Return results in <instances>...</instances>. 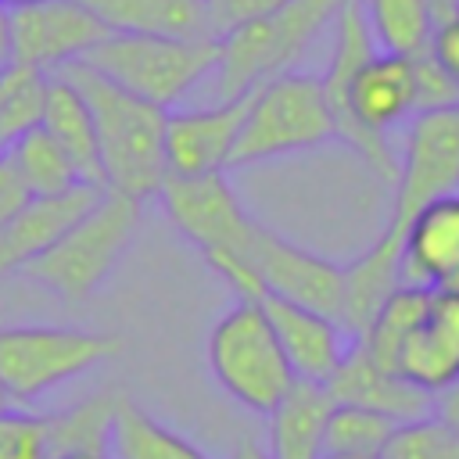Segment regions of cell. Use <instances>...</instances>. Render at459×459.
Listing matches in <instances>:
<instances>
[{
  "label": "cell",
  "instance_id": "obj_1",
  "mask_svg": "<svg viewBox=\"0 0 459 459\" xmlns=\"http://www.w3.org/2000/svg\"><path fill=\"white\" fill-rule=\"evenodd\" d=\"M61 75L86 97L97 126L104 179L111 190H122L129 197H158L169 161H165V122L169 111L115 86L100 72H93L82 61H72L61 68Z\"/></svg>",
  "mask_w": 459,
  "mask_h": 459
},
{
  "label": "cell",
  "instance_id": "obj_2",
  "mask_svg": "<svg viewBox=\"0 0 459 459\" xmlns=\"http://www.w3.org/2000/svg\"><path fill=\"white\" fill-rule=\"evenodd\" d=\"M341 7L344 0H287L283 7L219 36V100H233L283 72H294V65L312 50V43L326 29H333Z\"/></svg>",
  "mask_w": 459,
  "mask_h": 459
},
{
  "label": "cell",
  "instance_id": "obj_3",
  "mask_svg": "<svg viewBox=\"0 0 459 459\" xmlns=\"http://www.w3.org/2000/svg\"><path fill=\"white\" fill-rule=\"evenodd\" d=\"M82 65H90L115 86L169 111V104L183 100L204 75L215 72L219 39L108 32L82 57Z\"/></svg>",
  "mask_w": 459,
  "mask_h": 459
},
{
  "label": "cell",
  "instance_id": "obj_4",
  "mask_svg": "<svg viewBox=\"0 0 459 459\" xmlns=\"http://www.w3.org/2000/svg\"><path fill=\"white\" fill-rule=\"evenodd\" d=\"M208 369L215 384L247 412L269 416L294 387V369L269 326L262 301H240L222 312L208 333Z\"/></svg>",
  "mask_w": 459,
  "mask_h": 459
},
{
  "label": "cell",
  "instance_id": "obj_5",
  "mask_svg": "<svg viewBox=\"0 0 459 459\" xmlns=\"http://www.w3.org/2000/svg\"><path fill=\"white\" fill-rule=\"evenodd\" d=\"M136 226H140V197L108 186L100 201L47 255H39L22 273H29L47 290L68 301H82L111 276V269L133 244Z\"/></svg>",
  "mask_w": 459,
  "mask_h": 459
},
{
  "label": "cell",
  "instance_id": "obj_6",
  "mask_svg": "<svg viewBox=\"0 0 459 459\" xmlns=\"http://www.w3.org/2000/svg\"><path fill=\"white\" fill-rule=\"evenodd\" d=\"M333 136L337 129L323 93V79L294 68L251 90V104H247L230 169L308 151Z\"/></svg>",
  "mask_w": 459,
  "mask_h": 459
},
{
  "label": "cell",
  "instance_id": "obj_7",
  "mask_svg": "<svg viewBox=\"0 0 459 459\" xmlns=\"http://www.w3.org/2000/svg\"><path fill=\"white\" fill-rule=\"evenodd\" d=\"M122 341L79 326H0V391L7 402H36L118 355Z\"/></svg>",
  "mask_w": 459,
  "mask_h": 459
},
{
  "label": "cell",
  "instance_id": "obj_8",
  "mask_svg": "<svg viewBox=\"0 0 459 459\" xmlns=\"http://www.w3.org/2000/svg\"><path fill=\"white\" fill-rule=\"evenodd\" d=\"M455 190H459V104L412 115L398 154L394 204L384 233L402 240L405 226L423 204Z\"/></svg>",
  "mask_w": 459,
  "mask_h": 459
},
{
  "label": "cell",
  "instance_id": "obj_9",
  "mask_svg": "<svg viewBox=\"0 0 459 459\" xmlns=\"http://www.w3.org/2000/svg\"><path fill=\"white\" fill-rule=\"evenodd\" d=\"M165 215L172 226L201 251H244L251 255V240L258 222L244 212L237 190L230 186L226 172H208V176H165L158 190Z\"/></svg>",
  "mask_w": 459,
  "mask_h": 459
},
{
  "label": "cell",
  "instance_id": "obj_10",
  "mask_svg": "<svg viewBox=\"0 0 459 459\" xmlns=\"http://www.w3.org/2000/svg\"><path fill=\"white\" fill-rule=\"evenodd\" d=\"M7 11L14 61L47 75L61 72L72 61H82L108 36V25L79 0H39Z\"/></svg>",
  "mask_w": 459,
  "mask_h": 459
},
{
  "label": "cell",
  "instance_id": "obj_11",
  "mask_svg": "<svg viewBox=\"0 0 459 459\" xmlns=\"http://www.w3.org/2000/svg\"><path fill=\"white\" fill-rule=\"evenodd\" d=\"M251 258L255 269L262 276L265 294L287 298L294 305L316 308L323 316H333L341 323L344 312V265L305 251L290 240H283L280 233L258 226L255 240H251ZM344 326V323H341Z\"/></svg>",
  "mask_w": 459,
  "mask_h": 459
},
{
  "label": "cell",
  "instance_id": "obj_12",
  "mask_svg": "<svg viewBox=\"0 0 459 459\" xmlns=\"http://www.w3.org/2000/svg\"><path fill=\"white\" fill-rule=\"evenodd\" d=\"M251 93L233 100H219L212 108L194 111H169L165 122V161L169 176H208L226 172L237 136L244 129Z\"/></svg>",
  "mask_w": 459,
  "mask_h": 459
},
{
  "label": "cell",
  "instance_id": "obj_13",
  "mask_svg": "<svg viewBox=\"0 0 459 459\" xmlns=\"http://www.w3.org/2000/svg\"><path fill=\"white\" fill-rule=\"evenodd\" d=\"M262 308L269 316V326H273L290 369H294V380L330 384V377L337 373V366L351 351L355 337L333 316H323L316 308L294 305V301L276 298V294H265Z\"/></svg>",
  "mask_w": 459,
  "mask_h": 459
},
{
  "label": "cell",
  "instance_id": "obj_14",
  "mask_svg": "<svg viewBox=\"0 0 459 459\" xmlns=\"http://www.w3.org/2000/svg\"><path fill=\"white\" fill-rule=\"evenodd\" d=\"M108 186L75 183L61 194L29 197V204L0 230V276L18 273L32 265L39 255H47L104 194Z\"/></svg>",
  "mask_w": 459,
  "mask_h": 459
},
{
  "label": "cell",
  "instance_id": "obj_15",
  "mask_svg": "<svg viewBox=\"0 0 459 459\" xmlns=\"http://www.w3.org/2000/svg\"><path fill=\"white\" fill-rule=\"evenodd\" d=\"M402 283L459 290V190L423 204L402 237Z\"/></svg>",
  "mask_w": 459,
  "mask_h": 459
},
{
  "label": "cell",
  "instance_id": "obj_16",
  "mask_svg": "<svg viewBox=\"0 0 459 459\" xmlns=\"http://www.w3.org/2000/svg\"><path fill=\"white\" fill-rule=\"evenodd\" d=\"M330 398L341 405H359V409H373L394 423H409V420H423L434 412V394L416 387L412 380H405L394 369H384L380 362H373L366 355V348L355 341L351 351L344 355V362L337 366V373L326 384Z\"/></svg>",
  "mask_w": 459,
  "mask_h": 459
},
{
  "label": "cell",
  "instance_id": "obj_17",
  "mask_svg": "<svg viewBox=\"0 0 459 459\" xmlns=\"http://www.w3.org/2000/svg\"><path fill=\"white\" fill-rule=\"evenodd\" d=\"M333 398L326 384L294 380L269 420V459H323V437Z\"/></svg>",
  "mask_w": 459,
  "mask_h": 459
},
{
  "label": "cell",
  "instance_id": "obj_18",
  "mask_svg": "<svg viewBox=\"0 0 459 459\" xmlns=\"http://www.w3.org/2000/svg\"><path fill=\"white\" fill-rule=\"evenodd\" d=\"M39 126L61 143V151L72 158V165H75V172H79L82 183L108 186L104 161H100V143H97V126H93V111H90L86 97L61 72H54L50 82H47V104H43V122Z\"/></svg>",
  "mask_w": 459,
  "mask_h": 459
},
{
  "label": "cell",
  "instance_id": "obj_19",
  "mask_svg": "<svg viewBox=\"0 0 459 459\" xmlns=\"http://www.w3.org/2000/svg\"><path fill=\"white\" fill-rule=\"evenodd\" d=\"M79 4H86L108 25V32L215 39L208 29L204 0H79Z\"/></svg>",
  "mask_w": 459,
  "mask_h": 459
},
{
  "label": "cell",
  "instance_id": "obj_20",
  "mask_svg": "<svg viewBox=\"0 0 459 459\" xmlns=\"http://www.w3.org/2000/svg\"><path fill=\"white\" fill-rule=\"evenodd\" d=\"M108 455L111 459H212L201 445L165 427L161 420H154L147 409H140L126 394L118 398Z\"/></svg>",
  "mask_w": 459,
  "mask_h": 459
},
{
  "label": "cell",
  "instance_id": "obj_21",
  "mask_svg": "<svg viewBox=\"0 0 459 459\" xmlns=\"http://www.w3.org/2000/svg\"><path fill=\"white\" fill-rule=\"evenodd\" d=\"M430 298L434 290L427 287H409L402 283L373 316V323L366 326V333L359 337V344L366 348V355L373 362H380L384 369L398 373V351L409 341V333L430 316Z\"/></svg>",
  "mask_w": 459,
  "mask_h": 459
},
{
  "label": "cell",
  "instance_id": "obj_22",
  "mask_svg": "<svg viewBox=\"0 0 459 459\" xmlns=\"http://www.w3.org/2000/svg\"><path fill=\"white\" fill-rule=\"evenodd\" d=\"M115 391H97L54 416H47V434H50V455L61 452H108L111 445V427L118 412Z\"/></svg>",
  "mask_w": 459,
  "mask_h": 459
},
{
  "label": "cell",
  "instance_id": "obj_23",
  "mask_svg": "<svg viewBox=\"0 0 459 459\" xmlns=\"http://www.w3.org/2000/svg\"><path fill=\"white\" fill-rule=\"evenodd\" d=\"M377 50L416 57L430 47L434 18L430 0H362Z\"/></svg>",
  "mask_w": 459,
  "mask_h": 459
},
{
  "label": "cell",
  "instance_id": "obj_24",
  "mask_svg": "<svg viewBox=\"0 0 459 459\" xmlns=\"http://www.w3.org/2000/svg\"><path fill=\"white\" fill-rule=\"evenodd\" d=\"M7 158L14 161L22 183L29 186L32 197L61 194V190L82 183L79 172H75V165H72V158L61 151V143H57L43 126L22 133V136L7 147Z\"/></svg>",
  "mask_w": 459,
  "mask_h": 459
},
{
  "label": "cell",
  "instance_id": "obj_25",
  "mask_svg": "<svg viewBox=\"0 0 459 459\" xmlns=\"http://www.w3.org/2000/svg\"><path fill=\"white\" fill-rule=\"evenodd\" d=\"M50 75L29 65H7L0 72V151H7L22 133L43 122Z\"/></svg>",
  "mask_w": 459,
  "mask_h": 459
},
{
  "label": "cell",
  "instance_id": "obj_26",
  "mask_svg": "<svg viewBox=\"0 0 459 459\" xmlns=\"http://www.w3.org/2000/svg\"><path fill=\"white\" fill-rule=\"evenodd\" d=\"M394 420L373 412V409H359V405H341L333 402L330 420H326V437H323V452L330 455H351V459H377L387 445V437L394 434Z\"/></svg>",
  "mask_w": 459,
  "mask_h": 459
},
{
  "label": "cell",
  "instance_id": "obj_27",
  "mask_svg": "<svg viewBox=\"0 0 459 459\" xmlns=\"http://www.w3.org/2000/svg\"><path fill=\"white\" fill-rule=\"evenodd\" d=\"M377 459H459V430L434 412L398 423Z\"/></svg>",
  "mask_w": 459,
  "mask_h": 459
},
{
  "label": "cell",
  "instance_id": "obj_28",
  "mask_svg": "<svg viewBox=\"0 0 459 459\" xmlns=\"http://www.w3.org/2000/svg\"><path fill=\"white\" fill-rule=\"evenodd\" d=\"M0 459H50L47 416L0 409Z\"/></svg>",
  "mask_w": 459,
  "mask_h": 459
},
{
  "label": "cell",
  "instance_id": "obj_29",
  "mask_svg": "<svg viewBox=\"0 0 459 459\" xmlns=\"http://www.w3.org/2000/svg\"><path fill=\"white\" fill-rule=\"evenodd\" d=\"M412 65H416V115H420V111H434V108H452V104H459V86H455V79L434 61L430 47H427L423 54H416Z\"/></svg>",
  "mask_w": 459,
  "mask_h": 459
},
{
  "label": "cell",
  "instance_id": "obj_30",
  "mask_svg": "<svg viewBox=\"0 0 459 459\" xmlns=\"http://www.w3.org/2000/svg\"><path fill=\"white\" fill-rule=\"evenodd\" d=\"M287 0H204V14H208V29L212 36H226L230 29L251 22V18H262L276 7H283Z\"/></svg>",
  "mask_w": 459,
  "mask_h": 459
},
{
  "label": "cell",
  "instance_id": "obj_31",
  "mask_svg": "<svg viewBox=\"0 0 459 459\" xmlns=\"http://www.w3.org/2000/svg\"><path fill=\"white\" fill-rule=\"evenodd\" d=\"M427 323H430L434 333L459 355V290H434Z\"/></svg>",
  "mask_w": 459,
  "mask_h": 459
},
{
  "label": "cell",
  "instance_id": "obj_32",
  "mask_svg": "<svg viewBox=\"0 0 459 459\" xmlns=\"http://www.w3.org/2000/svg\"><path fill=\"white\" fill-rule=\"evenodd\" d=\"M29 186L22 183V176H18V169H14V161L7 158V151H0V230L29 204Z\"/></svg>",
  "mask_w": 459,
  "mask_h": 459
},
{
  "label": "cell",
  "instance_id": "obj_33",
  "mask_svg": "<svg viewBox=\"0 0 459 459\" xmlns=\"http://www.w3.org/2000/svg\"><path fill=\"white\" fill-rule=\"evenodd\" d=\"M430 54H434V61H437V65L455 79V86H459V11H455L452 18H445V22L434 25Z\"/></svg>",
  "mask_w": 459,
  "mask_h": 459
},
{
  "label": "cell",
  "instance_id": "obj_34",
  "mask_svg": "<svg viewBox=\"0 0 459 459\" xmlns=\"http://www.w3.org/2000/svg\"><path fill=\"white\" fill-rule=\"evenodd\" d=\"M434 416H441L452 430H459V377L434 394Z\"/></svg>",
  "mask_w": 459,
  "mask_h": 459
},
{
  "label": "cell",
  "instance_id": "obj_35",
  "mask_svg": "<svg viewBox=\"0 0 459 459\" xmlns=\"http://www.w3.org/2000/svg\"><path fill=\"white\" fill-rule=\"evenodd\" d=\"M14 65V39H11V11L0 7V72Z\"/></svg>",
  "mask_w": 459,
  "mask_h": 459
},
{
  "label": "cell",
  "instance_id": "obj_36",
  "mask_svg": "<svg viewBox=\"0 0 459 459\" xmlns=\"http://www.w3.org/2000/svg\"><path fill=\"white\" fill-rule=\"evenodd\" d=\"M233 459H269V452H265V448H258L255 441H240V445H237V452H233Z\"/></svg>",
  "mask_w": 459,
  "mask_h": 459
},
{
  "label": "cell",
  "instance_id": "obj_37",
  "mask_svg": "<svg viewBox=\"0 0 459 459\" xmlns=\"http://www.w3.org/2000/svg\"><path fill=\"white\" fill-rule=\"evenodd\" d=\"M50 459H111L108 452H61V455H50Z\"/></svg>",
  "mask_w": 459,
  "mask_h": 459
},
{
  "label": "cell",
  "instance_id": "obj_38",
  "mask_svg": "<svg viewBox=\"0 0 459 459\" xmlns=\"http://www.w3.org/2000/svg\"><path fill=\"white\" fill-rule=\"evenodd\" d=\"M4 7H25V4H39V0H0Z\"/></svg>",
  "mask_w": 459,
  "mask_h": 459
},
{
  "label": "cell",
  "instance_id": "obj_39",
  "mask_svg": "<svg viewBox=\"0 0 459 459\" xmlns=\"http://www.w3.org/2000/svg\"><path fill=\"white\" fill-rule=\"evenodd\" d=\"M323 459H351V455H330V452H323Z\"/></svg>",
  "mask_w": 459,
  "mask_h": 459
},
{
  "label": "cell",
  "instance_id": "obj_40",
  "mask_svg": "<svg viewBox=\"0 0 459 459\" xmlns=\"http://www.w3.org/2000/svg\"><path fill=\"white\" fill-rule=\"evenodd\" d=\"M0 7H4V4H0Z\"/></svg>",
  "mask_w": 459,
  "mask_h": 459
}]
</instances>
